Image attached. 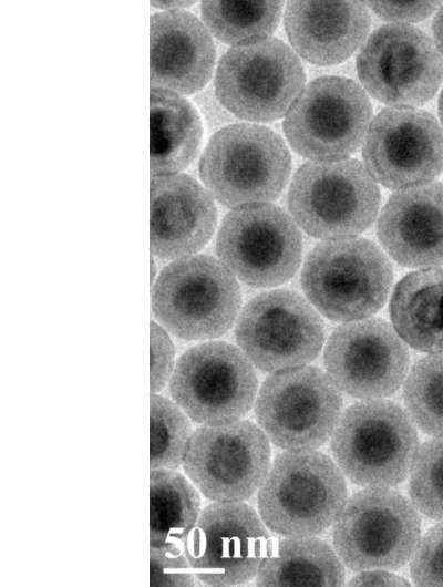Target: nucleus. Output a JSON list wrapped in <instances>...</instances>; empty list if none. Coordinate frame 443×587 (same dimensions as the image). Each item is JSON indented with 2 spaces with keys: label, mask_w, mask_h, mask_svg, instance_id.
I'll return each instance as SVG.
<instances>
[{
  "label": "nucleus",
  "mask_w": 443,
  "mask_h": 587,
  "mask_svg": "<svg viewBox=\"0 0 443 587\" xmlns=\"http://www.w3.org/2000/svg\"><path fill=\"white\" fill-rule=\"evenodd\" d=\"M348 500L346 476L317 450L285 451L257 492L258 514L280 536H317L334 524Z\"/></svg>",
  "instance_id": "obj_1"
},
{
  "label": "nucleus",
  "mask_w": 443,
  "mask_h": 587,
  "mask_svg": "<svg viewBox=\"0 0 443 587\" xmlns=\"http://www.w3.org/2000/svg\"><path fill=\"white\" fill-rule=\"evenodd\" d=\"M332 457L361 487H394L410 474L419 450L416 426L400 405L383 399L347 408L330 437Z\"/></svg>",
  "instance_id": "obj_2"
},
{
  "label": "nucleus",
  "mask_w": 443,
  "mask_h": 587,
  "mask_svg": "<svg viewBox=\"0 0 443 587\" xmlns=\"http://www.w3.org/2000/svg\"><path fill=\"white\" fill-rule=\"evenodd\" d=\"M388 258L372 241L343 237L317 245L308 255L302 289L327 318L353 321L384 303L392 282Z\"/></svg>",
  "instance_id": "obj_3"
},
{
  "label": "nucleus",
  "mask_w": 443,
  "mask_h": 587,
  "mask_svg": "<svg viewBox=\"0 0 443 587\" xmlns=\"http://www.w3.org/2000/svg\"><path fill=\"white\" fill-rule=\"evenodd\" d=\"M290 155L271 130L234 124L216 132L199 162L208 193L228 207L274 200L290 173Z\"/></svg>",
  "instance_id": "obj_4"
},
{
  "label": "nucleus",
  "mask_w": 443,
  "mask_h": 587,
  "mask_svg": "<svg viewBox=\"0 0 443 587\" xmlns=\"http://www.w3.org/2000/svg\"><path fill=\"white\" fill-rule=\"evenodd\" d=\"M421 538L419 511L392 487H363L352 494L333 524L332 544L351 570H398Z\"/></svg>",
  "instance_id": "obj_5"
},
{
  "label": "nucleus",
  "mask_w": 443,
  "mask_h": 587,
  "mask_svg": "<svg viewBox=\"0 0 443 587\" xmlns=\"http://www.w3.org/2000/svg\"><path fill=\"white\" fill-rule=\"evenodd\" d=\"M153 311L163 328L184 340L224 334L240 305L233 274L209 256H188L167 266L153 290Z\"/></svg>",
  "instance_id": "obj_6"
},
{
  "label": "nucleus",
  "mask_w": 443,
  "mask_h": 587,
  "mask_svg": "<svg viewBox=\"0 0 443 587\" xmlns=\"http://www.w3.org/2000/svg\"><path fill=\"white\" fill-rule=\"evenodd\" d=\"M380 192L354 159L311 162L296 173L288 205L296 223L316 238L352 237L375 218Z\"/></svg>",
  "instance_id": "obj_7"
},
{
  "label": "nucleus",
  "mask_w": 443,
  "mask_h": 587,
  "mask_svg": "<svg viewBox=\"0 0 443 587\" xmlns=\"http://www.w3.org/2000/svg\"><path fill=\"white\" fill-rule=\"evenodd\" d=\"M342 397L331 378L316 367L275 372L255 401L257 424L285 451L317 450L332 435L342 414Z\"/></svg>",
  "instance_id": "obj_8"
},
{
  "label": "nucleus",
  "mask_w": 443,
  "mask_h": 587,
  "mask_svg": "<svg viewBox=\"0 0 443 587\" xmlns=\"http://www.w3.org/2000/svg\"><path fill=\"white\" fill-rule=\"evenodd\" d=\"M257 389L254 364L239 348L223 341L186 350L169 380L173 401L198 425L240 420L255 404Z\"/></svg>",
  "instance_id": "obj_9"
},
{
  "label": "nucleus",
  "mask_w": 443,
  "mask_h": 587,
  "mask_svg": "<svg viewBox=\"0 0 443 587\" xmlns=\"http://www.w3.org/2000/svg\"><path fill=\"white\" fill-rule=\"evenodd\" d=\"M303 68L282 41L264 39L229 49L216 76L217 99L234 115L269 122L284 115L301 93Z\"/></svg>",
  "instance_id": "obj_10"
},
{
  "label": "nucleus",
  "mask_w": 443,
  "mask_h": 587,
  "mask_svg": "<svg viewBox=\"0 0 443 587\" xmlns=\"http://www.w3.org/2000/svg\"><path fill=\"white\" fill-rule=\"evenodd\" d=\"M270 465L267 435L258 424L240 419L196 428L182 468L207 500L245 502L258 492Z\"/></svg>",
  "instance_id": "obj_11"
},
{
  "label": "nucleus",
  "mask_w": 443,
  "mask_h": 587,
  "mask_svg": "<svg viewBox=\"0 0 443 587\" xmlns=\"http://www.w3.org/2000/svg\"><path fill=\"white\" fill-rule=\"evenodd\" d=\"M372 109L363 90L341 76L309 83L289 109L284 131L300 155L316 162L342 159L364 137Z\"/></svg>",
  "instance_id": "obj_12"
},
{
  "label": "nucleus",
  "mask_w": 443,
  "mask_h": 587,
  "mask_svg": "<svg viewBox=\"0 0 443 587\" xmlns=\"http://www.w3.org/2000/svg\"><path fill=\"white\" fill-rule=\"evenodd\" d=\"M268 531L245 502H213L202 509L183 549L203 584L245 585L256 577L268 550Z\"/></svg>",
  "instance_id": "obj_13"
},
{
  "label": "nucleus",
  "mask_w": 443,
  "mask_h": 587,
  "mask_svg": "<svg viewBox=\"0 0 443 587\" xmlns=\"http://www.w3.org/2000/svg\"><path fill=\"white\" fill-rule=\"evenodd\" d=\"M216 249L244 282L271 287L287 281L301 259V236L281 208L267 203L236 207L224 218Z\"/></svg>",
  "instance_id": "obj_14"
},
{
  "label": "nucleus",
  "mask_w": 443,
  "mask_h": 587,
  "mask_svg": "<svg viewBox=\"0 0 443 587\" xmlns=\"http://www.w3.org/2000/svg\"><path fill=\"white\" fill-rule=\"evenodd\" d=\"M235 333L239 349L254 367L269 373L310 363L324 340L318 313L288 290L265 292L249 301Z\"/></svg>",
  "instance_id": "obj_15"
},
{
  "label": "nucleus",
  "mask_w": 443,
  "mask_h": 587,
  "mask_svg": "<svg viewBox=\"0 0 443 587\" xmlns=\"http://www.w3.org/2000/svg\"><path fill=\"white\" fill-rule=\"evenodd\" d=\"M357 70L379 101L403 107L427 102L443 81V59L421 30L393 23L379 28L361 50Z\"/></svg>",
  "instance_id": "obj_16"
},
{
  "label": "nucleus",
  "mask_w": 443,
  "mask_h": 587,
  "mask_svg": "<svg viewBox=\"0 0 443 587\" xmlns=\"http://www.w3.org/2000/svg\"><path fill=\"white\" fill-rule=\"evenodd\" d=\"M323 361L339 390L364 400L393 394L410 367L405 342L381 319L337 328L327 341Z\"/></svg>",
  "instance_id": "obj_17"
},
{
  "label": "nucleus",
  "mask_w": 443,
  "mask_h": 587,
  "mask_svg": "<svg viewBox=\"0 0 443 587\" xmlns=\"http://www.w3.org/2000/svg\"><path fill=\"white\" fill-rule=\"evenodd\" d=\"M363 159L372 178L388 188L427 184L443 171V131L426 111L383 110L369 126Z\"/></svg>",
  "instance_id": "obj_18"
},
{
  "label": "nucleus",
  "mask_w": 443,
  "mask_h": 587,
  "mask_svg": "<svg viewBox=\"0 0 443 587\" xmlns=\"http://www.w3.org/2000/svg\"><path fill=\"white\" fill-rule=\"evenodd\" d=\"M217 212L209 194L190 176L151 181V248L161 258L188 257L213 235Z\"/></svg>",
  "instance_id": "obj_19"
},
{
  "label": "nucleus",
  "mask_w": 443,
  "mask_h": 587,
  "mask_svg": "<svg viewBox=\"0 0 443 587\" xmlns=\"http://www.w3.org/2000/svg\"><path fill=\"white\" fill-rule=\"evenodd\" d=\"M150 42L152 87L193 94L209 81L214 42L192 13L176 10L153 14Z\"/></svg>",
  "instance_id": "obj_20"
},
{
  "label": "nucleus",
  "mask_w": 443,
  "mask_h": 587,
  "mask_svg": "<svg viewBox=\"0 0 443 587\" xmlns=\"http://www.w3.org/2000/svg\"><path fill=\"white\" fill-rule=\"evenodd\" d=\"M378 236L387 253L403 266L443 265V184L395 193L380 215Z\"/></svg>",
  "instance_id": "obj_21"
},
{
  "label": "nucleus",
  "mask_w": 443,
  "mask_h": 587,
  "mask_svg": "<svg viewBox=\"0 0 443 587\" xmlns=\"http://www.w3.org/2000/svg\"><path fill=\"white\" fill-rule=\"evenodd\" d=\"M285 24L303 59L328 65L354 52L369 31L370 16L360 2L292 1L287 4Z\"/></svg>",
  "instance_id": "obj_22"
},
{
  "label": "nucleus",
  "mask_w": 443,
  "mask_h": 587,
  "mask_svg": "<svg viewBox=\"0 0 443 587\" xmlns=\"http://www.w3.org/2000/svg\"><path fill=\"white\" fill-rule=\"evenodd\" d=\"M390 315L406 344L421 352H443V269L414 271L400 280Z\"/></svg>",
  "instance_id": "obj_23"
},
{
  "label": "nucleus",
  "mask_w": 443,
  "mask_h": 587,
  "mask_svg": "<svg viewBox=\"0 0 443 587\" xmlns=\"http://www.w3.org/2000/svg\"><path fill=\"white\" fill-rule=\"evenodd\" d=\"M344 565L316 536H282L271 540L257 570L258 586H342Z\"/></svg>",
  "instance_id": "obj_24"
},
{
  "label": "nucleus",
  "mask_w": 443,
  "mask_h": 587,
  "mask_svg": "<svg viewBox=\"0 0 443 587\" xmlns=\"http://www.w3.org/2000/svg\"><path fill=\"white\" fill-rule=\"evenodd\" d=\"M150 104L152 175L176 174L187 167L199 151V116L187 100L164 89H151Z\"/></svg>",
  "instance_id": "obj_25"
},
{
  "label": "nucleus",
  "mask_w": 443,
  "mask_h": 587,
  "mask_svg": "<svg viewBox=\"0 0 443 587\" xmlns=\"http://www.w3.org/2000/svg\"><path fill=\"white\" fill-rule=\"evenodd\" d=\"M200 493L177 470H151L150 547H184L200 515Z\"/></svg>",
  "instance_id": "obj_26"
},
{
  "label": "nucleus",
  "mask_w": 443,
  "mask_h": 587,
  "mask_svg": "<svg viewBox=\"0 0 443 587\" xmlns=\"http://www.w3.org/2000/svg\"><path fill=\"white\" fill-rule=\"evenodd\" d=\"M282 2L204 1L202 17L220 41L245 44L270 35L280 18Z\"/></svg>",
  "instance_id": "obj_27"
},
{
  "label": "nucleus",
  "mask_w": 443,
  "mask_h": 587,
  "mask_svg": "<svg viewBox=\"0 0 443 587\" xmlns=\"http://www.w3.org/2000/svg\"><path fill=\"white\" fill-rule=\"evenodd\" d=\"M403 400L419 430L434 437L443 436V352L415 362L404 381Z\"/></svg>",
  "instance_id": "obj_28"
},
{
  "label": "nucleus",
  "mask_w": 443,
  "mask_h": 587,
  "mask_svg": "<svg viewBox=\"0 0 443 587\" xmlns=\"http://www.w3.org/2000/svg\"><path fill=\"white\" fill-rule=\"evenodd\" d=\"M151 470H177L194 432L190 419L173 401L162 395L151 397L150 428Z\"/></svg>",
  "instance_id": "obj_29"
},
{
  "label": "nucleus",
  "mask_w": 443,
  "mask_h": 587,
  "mask_svg": "<svg viewBox=\"0 0 443 587\" xmlns=\"http://www.w3.org/2000/svg\"><path fill=\"white\" fill-rule=\"evenodd\" d=\"M409 476V495L415 508L429 518L443 521V436L419 446Z\"/></svg>",
  "instance_id": "obj_30"
},
{
  "label": "nucleus",
  "mask_w": 443,
  "mask_h": 587,
  "mask_svg": "<svg viewBox=\"0 0 443 587\" xmlns=\"http://www.w3.org/2000/svg\"><path fill=\"white\" fill-rule=\"evenodd\" d=\"M410 576L418 586H443V521L420 538L410 559Z\"/></svg>",
  "instance_id": "obj_31"
},
{
  "label": "nucleus",
  "mask_w": 443,
  "mask_h": 587,
  "mask_svg": "<svg viewBox=\"0 0 443 587\" xmlns=\"http://www.w3.org/2000/svg\"><path fill=\"white\" fill-rule=\"evenodd\" d=\"M195 574L181 547H150L151 586H194Z\"/></svg>",
  "instance_id": "obj_32"
},
{
  "label": "nucleus",
  "mask_w": 443,
  "mask_h": 587,
  "mask_svg": "<svg viewBox=\"0 0 443 587\" xmlns=\"http://www.w3.org/2000/svg\"><path fill=\"white\" fill-rule=\"evenodd\" d=\"M174 346L166 331L153 323L151 331V390L161 391L175 369Z\"/></svg>",
  "instance_id": "obj_33"
},
{
  "label": "nucleus",
  "mask_w": 443,
  "mask_h": 587,
  "mask_svg": "<svg viewBox=\"0 0 443 587\" xmlns=\"http://www.w3.org/2000/svg\"><path fill=\"white\" fill-rule=\"evenodd\" d=\"M365 7H370L377 14L385 20L411 22L420 21L429 17L439 7V2H369L365 3Z\"/></svg>",
  "instance_id": "obj_34"
},
{
  "label": "nucleus",
  "mask_w": 443,
  "mask_h": 587,
  "mask_svg": "<svg viewBox=\"0 0 443 587\" xmlns=\"http://www.w3.org/2000/svg\"><path fill=\"white\" fill-rule=\"evenodd\" d=\"M348 584L350 586H409L410 581L389 569H367L359 571Z\"/></svg>",
  "instance_id": "obj_35"
},
{
  "label": "nucleus",
  "mask_w": 443,
  "mask_h": 587,
  "mask_svg": "<svg viewBox=\"0 0 443 587\" xmlns=\"http://www.w3.org/2000/svg\"><path fill=\"white\" fill-rule=\"evenodd\" d=\"M433 34L437 49L443 54V6L437 11L433 21Z\"/></svg>",
  "instance_id": "obj_36"
},
{
  "label": "nucleus",
  "mask_w": 443,
  "mask_h": 587,
  "mask_svg": "<svg viewBox=\"0 0 443 587\" xmlns=\"http://www.w3.org/2000/svg\"><path fill=\"white\" fill-rule=\"evenodd\" d=\"M193 2H186V1H172V2H153L152 4L158 8H163L165 10L176 11L184 7H188Z\"/></svg>",
  "instance_id": "obj_37"
},
{
  "label": "nucleus",
  "mask_w": 443,
  "mask_h": 587,
  "mask_svg": "<svg viewBox=\"0 0 443 587\" xmlns=\"http://www.w3.org/2000/svg\"><path fill=\"white\" fill-rule=\"evenodd\" d=\"M439 113H440L441 121L443 123V90H442L440 101H439Z\"/></svg>",
  "instance_id": "obj_38"
}]
</instances>
